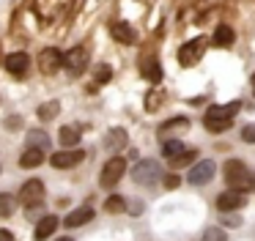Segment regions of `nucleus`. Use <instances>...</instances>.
Segmentation results:
<instances>
[{
	"mask_svg": "<svg viewBox=\"0 0 255 241\" xmlns=\"http://www.w3.org/2000/svg\"><path fill=\"white\" fill-rule=\"evenodd\" d=\"M239 110H242V102H239V99L231 104H222V107H209L203 115V126L209 131H214V134H220V131H225L228 126L233 123Z\"/></svg>",
	"mask_w": 255,
	"mask_h": 241,
	"instance_id": "1",
	"label": "nucleus"
},
{
	"mask_svg": "<svg viewBox=\"0 0 255 241\" xmlns=\"http://www.w3.org/2000/svg\"><path fill=\"white\" fill-rule=\"evenodd\" d=\"M225 181L233 192H242V195L250 189H255V178L250 175V170L244 167V162H239V159H228L225 162Z\"/></svg>",
	"mask_w": 255,
	"mask_h": 241,
	"instance_id": "2",
	"label": "nucleus"
},
{
	"mask_svg": "<svg viewBox=\"0 0 255 241\" xmlns=\"http://www.w3.org/2000/svg\"><path fill=\"white\" fill-rule=\"evenodd\" d=\"M162 175H165V173H162V167H159L156 159H143V162H137V164H134V170H132L134 184H143V186L156 184Z\"/></svg>",
	"mask_w": 255,
	"mask_h": 241,
	"instance_id": "3",
	"label": "nucleus"
},
{
	"mask_svg": "<svg viewBox=\"0 0 255 241\" xmlns=\"http://www.w3.org/2000/svg\"><path fill=\"white\" fill-rule=\"evenodd\" d=\"M127 173V162H124V156H113L107 159V164L102 167V186L105 189H110V186H116L118 181H121V175Z\"/></svg>",
	"mask_w": 255,
	"mask_h": 241,
	"instance_id": "4",
	"label": "nucleus"
},
{
	"mask_svg": "<svg viewBox=\"0 0 255 241\" xmlns=\"http://www.w3.org/2000/svg\"><path fill=\"white\" fill-rule=\"evenodd\" d=\"M63 66L69 69L72 77H80L85 71V66H88V47L80 44V47L69 49V55H63Z\"/></svg>",
	"mask_w": 255,
	"mask_h": 241,
	"instance_id": "5",
	"label": "nucleus"
},
{
	"mask_svg": "<svg viewBox=\"0 0 255 241\" xmlns=\"http://www.w3.org/2000/svg\"><path fill=\"white\" fill-rule=\"evenodd\" d=\"M206 38L200 36V38H192V41H187L181 49H178V63L181 66H192V63H198L200 58H203V52H206Z\"/></svg>",
	"mask_w": 255,
	"mask_h": 241,
	"instance_id": "6",
	"label": "nucleus"
},
{
	"mask_svg": "<svg viewBox=\"0 0 255 241\" xmlns=\"http://www.w3.org/2000/svg\"><path fill=\"white\" fill-rule=\"evenodd\" d=\"M19 200H22L28 208H39L41 200H44V184H41L39 178L25 181L22 189H19Z\"/></svg>",
	"mask_w": 255,
	"mask_h": 241,
	"instance_id": "7",
	"label": "nucleus"
},
{
	"mask_svg": "<svg viewBox=\"0 0 255 241\" xmlns=\"http://www.w3.org/2000/svg\"><path fill=\"white\" fill-rule=\"evenodd\" d=\"M85 159V151H80V148H63L61 153H52L50 162L52 167L63 170V167H74V164H80Z\"/></svg>",
	"mask_w": 255,
	"mask_h": 241,
	"instance_id": "8",
	"label": "nucleus"
},
{
	"mask_svg": "<svg viewBox=\"0 0 255 241\" xmlns=\"http://www.w3.org/2000/svg\"><path fill=\"white\" fill-rule=\"evenodd\" d=\"M39 66H41L44 74H55V71L63 66V52H61V49H55V47L41 49V52H39Z\"/></svg>",
	"mask_w": 255,
	"mask_h": 241,
	"instance_id": "9",
	"label": "nucleus"
},
{
	"mask_svg": "<svg viewBox=\"0 0 255 241\" xmlns=\"http://www.w3.org/2000/svg\"><path fill=\"white\" fill-rule=\"evenodd\" d=\"M214 162L211 159H203V162H198L192 170H189V184H195V186H200V184H209L211 181V175H214Z\"/></svg>",
	"mask_w": 255,
	"mask_h": 241,
	"instance_id": "10",
	"label": "nucleus"
},
{
	"mask_svg": "<svg viewBox=\"0 0 255 241\" xmlns=\"http://www.w3.org/2000/svg\"><path fill=\"white\" fill-rule=\"evenodd\" d=\"M110 33L118 44H134V38H137V33H134V27L129 22H113Z\"/></svg>",
	"mask_w": 255,
	"mask_h": 241,
	"instance_id": "11",
	"label": "nucleus"
},
{
	"mask_svg": "<svg viewBox=\"0 0 255 241\" xmlns=\"http://www.w3.org/2000/svg\"><path fill=\"white\" fill-rule=\"evenodd\" d=\"M3 66H6V71H11V74H25L28 66H30V58L25 52H11V55H6Z\"/></svg>",
	"mask_w": 255,
	"mask_h": 241,
	"instance_id": "12",
	"label": "nucleus"
},
{
	"mask_svg": "<svg viewBox=\"0 0 255 241\" xmlns=\"http://www.w3.org/2000/svg\"><path fill=\"white\" fill-rule=\"evenodd\" d=\"M244 203H247V197H244L242 192H225V195L217 197V208H220V211H236Z\"/></svg>",
	"mask_w": 255,
	"mask_h": 241,
	"instance_id": "13",
	"label": "nucleus"
},
{
	"mask_svg": "<svg viewBox=\"0 0 255 241\" xmlns=\"http://www.w3.org/2000/svg\"><path fill=\"white\" fill-rule=\"evenodd\" d=\"M88 219H94V208L80 206V208H74V211H69V217L63 219V225H66V228H80V225H85Z\"/></svg>",
	"mask_w": 255,
	"mask_h": 241,
	"instance_id": "14",
	"label": "nucleus"
},
{
	"mask_svg": "<svg viewBox=\"0 0 255 241\" xmlns=\"http://www.w3.org/2000/svg\"><path fill=\"white\" fill-rule=\"evenodd\" d=\"M55 230H58V217H52V214L41 217L39 225H36V241H47Z\"/></svg>",
	"mask_w": 255,
	"mask_h": 241,
	"instance_id": "15",
	"label": "nucleus"
},
{
	"mask_svg": "<svg viewBox=\"0 0 255 241\" xmlns=\"http://www.w3.org/2000/svg\"><path fill=\"white\" fill-rule=\"evenodd\" d=\"M236 41V33H233V27L231 25H217V30H214V44L217 47H231V44Z\"/></svg>",
	"mask_w": 255,
	"mask_h": 241,
	"instance_id": "16",
	"label": "nucleus"
},
{
	"mask_svg": "<svg viewBox=\"0 0 255 241\" xmlns=\"http://www.w3.org/2000/svg\"><path fill=\"white\" fill-rule=\"evenodd\" d=\"M44 162V151H39V148H28V151L19 156V167H39V164Z\"/></svg>",
	"mask_w": 255,
	"mask_h": 241,
	"instance_id": "17",
	"label": "nucleus"
},
{
	"mask_svg": "<svg viewBox=\"0 0 255 241\" xmlns=\"http://www.w3.org/2000/svg\"><path fill=\"white\" fill-rule=\"evenodd\" d=\"M28 148H39V151H44L47 153V148H50V137H47V131H39V129H33V131H28Z\"/></svg>",
	"mask_w": 255,
	"mask_h": 241,
	"instance_id": "18",
	"label": "nucleus"
},
{
	"mask_svg": "<svg viewBox=\"0 0 255 241\" xmlns=\"http://www.w3.org/2000/svg\"><path fill=\"white\" fill-rule=\"evenodd\" d=\"M127 140H129V137H127V131H124V129H113L110 134L105 137V148H110V151H118V148L127 145Z\"/></svg>",
	"mask_w": 255,
	"mask_h": 241,
	"instance_id": "19",
	"label": "nucleus"
},
{
	"mask_svg": "<svg viewBox=\"0 0 255 241\" xmlns=\"http://www.w3.org/2000/svg\"><path fill=\"white\" fill-rule=\"evenodd\" d=\"M178 129H189V120H187V118H173V120H167V123L159 126V134L167 137V134H176Z\"/></svg>",
	"mask_w": 255,
	"mask_h": 241,
	"instance_id": "20",
	"label": "nucleus"
},
{
	"mask_svg": "<svg viewBox=\"0 0 255 241\" xmlns=\"http://www.w3.org/2000/svg\"><path fill=\"white\" fill-rule=\"evenodd\" d=\"M143 74L148 77L151 82H159V80H162V69H159V60H154V58L143 60Z\"/></svg>",
	"mask_w": 255,
	"mask_h": 241,
	"instance_id": "21",
	"label": "nucleus"
},
{
	"mask_svg": "<svg viewBox=\"0 0 255 241\" xmlns=\"http://www.w3.org/2000/svg\"><path fill=\"white\" fill-rule=\"evenodd\" d=\"M80 142V131L74 129V126H63L61 129V145L63 148H74Z\"/></svg>",
	"mask_w": 255,
	"mask_h": 241,
	"instance_id": "22",
	"label": "nucleus"
},
{
	"mask_svg": "<svg viewBox=\"0 0 255 241\" xmlns=\"http://www.w3.org/2000/svg\"><path fill=\"white\" fill-rule=\"evenodd\" d=\"M14 208H17L14 195H8V192H0V217H11Z\"/></svg>",
	"mask_w": 255,
	"mask_h": 241,
	"instance_id": "23",
	"label": "nucleus"
},
{
	"mask_svg": "<svg viewBox=\"0 0 255 241\" xmlns=\"http://www.w3.org/2000/svg\"><path fill=\"white\" fill-rule=\"evenodd\" d=\"M187 148H184V142L178 140H165V145H162V153H165V159H176L178 153H184Z\"/></svg>",
	"mask_w": 255,
	"mask_h": 241,
	"instance_id": "24",
	"label": "nucleus"
},
{
	"mask_svg": "<svg viewBox=\"0 0 255 241\" xmlns=\"http://www.w3.org/2000/svg\"><path fill=\"white\" fill-rule=\"evenodd\" d=\"M162 102H165V91H159V88H154V91H151L148 96H145V110H148V113H154V110L159 107Z\"/></svg>",
	"mask_w": 255,
	"mask_h": 241,
	"instance_id": "25",
	"label": "nucleus"
},
{
	"mask_svg": "<svg viewBox=\"0 0 255 241\" xmlns=\"http://www.w3.org/2000/svg\"><path fill=\"white\" fill-rule=\"evenodd\" d=\"M58 113H61V104H58V102H47V104H41V107H39V118L41 120H52Z\"/></svg>",
	"mask_w": 255,
	"mask_h": 241,
	"instance_id": "26",
	"label": "nucleus"
},
{
	"mask_svg": "<svg viewBox=\"0 0 255 241\" xmlns=\"http://www.w3.org/2000/svg\"><path fill=\"white\" fill-rule=\"evenodd\" d=\"M124 208H127V203H124V197H118V195L107 197V203H105V211H110V214H118V211H124Z\"/></svg>",
	"mask_w": 255,
	"mask_h": 241,
	"instance_id": "27",
	"label": "nucleus"
},
{
	"mask_svg": "<svg viewBox=\"0 0 255 241\" xmlns=\"http://www.w3.org/2000/svg\"><path fill=\"white\" fill-rule=\"evenodd\" d=\"M195 153H198V151H184V153H178L176 159H170V164H173V167H184V164L195 162Z\"/></svg>",
	"mask_w": 255,
	"mask_h": 241,
	"instance_id": "28",
	"label": "nucleus"
},
{
	"mask_svg": "<svg viewBox=\"0 0 255 241\" xmlns=\"http://www.w3.org/2000/svg\"><path fill=\"white\" fill-rule=\"evenodd\" d=\"M203 241H225V233H222L220 228H209L203 233Z\"/></svg>",
	"mask_w": 255,
	"mask_h": 241,
	"instance_id": "29",
	"label": "nucleus"
},
{
	"mask_svg": "<svg viewBox=\"0 0 255 241\" xmlns=\"http://www.w3.org/2000/svg\"><path fill=\"white\" fill-rule=\"evenodd\" d=\"M242 140H244V142H255V123L244 126V131H242Z\"/></svg>",
	"mask_w": 255,
	"mask_h": 241,
	"instance_id": "30",
	"label": "nucleus"
},
{
	"mask_svg": "<svg viewBox=\"0 0 255 241\" xmlns=\"http://www.w3.org/2000/svg\"><path fill=\"white\" fill-rule=\"evenodd\" d=\"M110 74H113L110 66H99V69H96V80H99V82H107V80H110Z\"/></svg>",
	"mask_w": 255,
	"mask_h": 241,
	"instance_id": "31",
	"label": "nucleus"
},
{
	"mask_svg": "<svg viewBox=\"0 0 255 241\" xmlns=\"http://www.w3.org/2000/svg\"><path fill=\"white\" fill-rule=\"evenodd\" d=\"M162 181H165V186H167V189H176V186L178 184H181V178H178V175H165V178H162Z\"/></svg>",
	"mask_w": 255,
	"mask_h": 241,
	"instance_id": "32",
	"label": "nucleus"
},
{
	"mask_svg": "<svg viewBox=\"0 0 255 241\" xmlns=\"http://www.w3.org/2000/svg\"><path fill=\"white\" fill-rule=\"evenodd\" d=\"M0 241H14V233L11 230H0Z\"/></svg>",
	"mask_w": 255,
	"mask_h": 241,
	"instance_id": "33",
	"label": "nucleus"
},
{
	"mask_svg": "<svg viewBox=\"0 0 255 241\" xmlns=\"http://www.w3.org/2000/svg\"><path fill=\"white\" fill-rule=\"evenodd\" d=\"M58 241H72V239H69V236H63V239H58Z\"/></svg>",
	"mask_w": 255,
	"mask_h": 241,
	"instance_id": "34",
	"label": "nucleus"
},
{
	"mask_svg": "<svg viewBox=\"0 0 255 241\" xmlns=\"http://www.w3.org/2000/svg\"><path fill=\"white\" fill-rule=\"evenodd\" d=\"M253 93H255V74H253Z\"/></svg>",
	"mask_w": 255,
	"mask_h": 241,
	"instance_id": "35",
	"label": "nucleus"
}]
</instances>
